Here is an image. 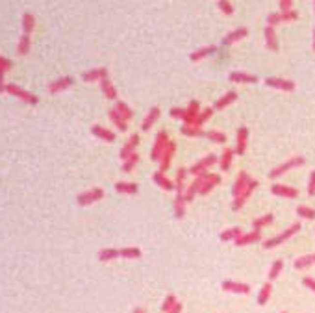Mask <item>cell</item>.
I'll return each instance as SVG.
<instances>
[{
	"label": "cell",
	"mask_w": 315,
	"mask_h": 313,
	"mask_svg": "<svg viewBox=\"0 0 315 313\" xmlns=\"http://www.w3.org/2000/svg\"><path fill=\"white\" fill-rule=\"evenodd\" d=\"M6 93H9L11 96L19 98V100H23L25 104H28V106H37V104H39V96H37V95L26 91V89H23L21 85H17V84L6 85Z\"/></svg>",
	"instance_id": "obj_1"
},
{
	"label": "cell",
	"mask_w": 315,
	"mask_h": 313,
	"mask_svg": "<svg viewBox=\"0 0 315 313\" xmlns=\"http://www.w3.org/2000/svg\"><path fill=\"white\" fill-rule=\"evenodd\" d=\"M300 232V222H293L289 228H286L282 232V234H278V236L271 237V239H265L263 241V248H274V246L282 245L284 241H288V239H291V237L295 236V234H299Z\"/></svg>",
	"instance_id": "obj_2"
},
{
	"label": "cell",
	"mask_w": 315,
	"mask_h": 313,
	"mask_svg": "<svg viewBox=\"0 0 315 313\" xmlns=\"http://www.w3.org/2000/svg\"><path fill=\"white\" fill-rule=\"evenodd\" d=\"M167 144H169V134H167L165 130H159L156 136V141H154V146H152V150H150V160L152 161L161 160V156L165 152Z\"/></svg>",
	"instance_id": "obj_3"
},
{
	"label": "cell",
	"mask_w": 315,
	"mask_h": 313,
	"mask_svg": "<svg viewBox=\"0 0 315 313\" xmlns=\"http://www.w3.org/2000/svg\"><path fill=\"white\" fill-rule=\"evenodd\" d=\"M306 163V160L302 158V156H297V158H291V160L284 161V163H280L278 167H274L271 172H269V178H273V180H276V178H280L284 174V172H288V170L295 169V167H300V165H304Z\"/></svg>",
	"instance_id": "obj_4"
},
{
	"label": "cell",
	"mask_w": 315,
	"mask_h": 313,
	"mask_svg": "<svg viewBox=\"0 0 315 313\" xmlns=\"http://www.w3.org/2000/svg\"><path fill=\"white\" fill-rule=\"evenodd\" d=\"M215 163H219V160H217L215 154H210V156H206V158H202L200 161H197V163H193L189 167V174H193V176H202V174H206L208 169L211 167V165H215Z\"/></svg>",
	"instance_id": "obj_5"
},
{
	"label": "cell",
	"mask_w": 315,
	"mask_h": 313,
	"mask_svg": "<svg viewBox=\"0 0 315 313\" xmlns=\"http://www.w3.org/2000/svg\"><path fill=\"white\" fill-rule=\"evenodd\" d=\"M102 198H104V189L102 187H93L89 191L80 193V195L76 196V204L78 206H91V204L99 202Z\"/></svg>",
	"instance_id": "obj_6"
},
{
	"label": "cell",
	"mask_w": 315,
	"mask_h": 313,
	"mask_svg": "<svg viewBox=\"0 0 315 313\" xmlns=\"http://www.w3.org/2000/svg\"><path fill=\"white\" fill-rule=\"evenodd\" d=\"M265 85L273 87V89H278V91H286V93H291L297 89V84L293 80H286V78H278V76H271L265 78Z\"/></svg>",
	"instance_id": "obj_7"
},
{
	"label": "cell",
	"mask_w": 315,
	"mask_h": 313,
	"mask_svg": "<svg viewBox=\"0 0 315 313\" xmlns=\"http://www.w3.org/2000/svg\"><path fill=\"white\" fill-rule=\"evenodd\" d=\"M247 35H249V28H247V26L236 28V30H232L230 34H226L223 39H221V47H230V45H234V43L245 39Z\"/></svg>",
	"instance_id": "obj_8"
},
{
	"label": "cell",
	"mask_w": 315,
	"mask_h": 313,
	"mask_svg": "<svg viewBox=\"0 0 315 313\" xmlns=\"http://www.w3.org/2000/svg\"><path fill=\"white\" fill-rule=\"evenodd\" d=\"M73 84H75V78L73 76H61V78H58V80H54V82H50L49 93L58 95V93H61V91H67Z\"/></svg>",
	"instance_id": "obj_9"
},
{
	"label": "cell",
	"mask_w": 315,
	"mask_h": 313,
	"mask_svg": "<svg viewBox=\"0 0 315 313\" xmlns=\"http://www.w3.org/2000/svg\"><path fill=\"white\" fill-rule=\"evenodd\" d=\"M221 288L228 293H236V295H249L250 293L249 284H241V282H234V280H224Z\"/></svg>",
	"instance_id": "obj_10"
},
{
	"label": "cell",
	"mask_w": 315,
	"mask_h": 313,
	"mask_svg": "<svg viewBox=\"0 0 315 313\" xmlns=\"http://www.w3.org/2000/svg\"><path fill=\"white\" fill-rule=\"evenodd\" d=\"M104 78H109V72L106 67H97L91 71H85L82 74L83 82H102Z\"/></svg>",
	"instance_id": "obj_11"
},
{
	"label": "cell",
	"mask_w": 315,
	"mask_h": 313,
	"mask_svg": "<svg viewBox=\"0 0 315 313\" xmlns=\"http://www.w3.org/2000/svg\"><path fill=\"white\" fill-rule=\"evenodd\" d=\"M249 184H250V176H249V172H239V176H237V180H236V184H234V187H232V195H234V198H237V196H241L243 193H245V189L249 187Z\"/></svg>",
	"instance_id": "obj_12"
},
{
	"label": "cell",
	"mask_w": 315,
	"mask_h": 313,
	"mask_svg": "<svg viewBox=\"0 0 315 313\" xmlns=\"http://www.w3.org/2000/svg\"><path fill=\"white\" fill-rule=\"evenodd\" d=\"M263 37H265V47L271 52H278L280 50V43H278V37H276V32H274L273 26H265L263 28Z\"/></svg>",
	"instance_id": "obj_13"
},
{
	"label": "cell",
	"mask_w": 315,
	"mask_h": 313,
	"mask_svg": "<svg viewBox=\"0 0 315 313\" xmlns=\"http://www.w3.org/2000/svg\"><path fill=\"white\" fill-rule=\"evenodd\" d=\"M271 191H273V195L284 196V198H297V196H299V189L289 186H282V184H273V186H271Z\"/></svg>",
	"instance_id": "obj_14"
},
{
	"label": "cell",
	"mask_w": 315,
	"mask_h": 313,
	"mask_svg": "<svg viewBox=\"0 0 315 313\" xmlns=\"http://www.w3.org/2000/svg\"><path fill=\"white\" fill-rule=\"evenodd\" d=\"M228 78H230V82H234V84H256L258 82L256 74L243 72V71H232Z\"/></svg>",
	"instance_id": "obj_15"
},
{
	"label": "cell",
	"mask_w": 315,
	"mask_h": 313,
	"mask_svg": "<svg viewBox=\"0 0 315 313\" xmlns=\"http://www.w3.org/2000/svg\"><path fill=\"white\" fill-rule=\"evenodd\" d=\"M200 115V104L199 100H191L189 106L185 108V119H184V124H195L197 119Z\"/></svg>",
	"instance_id": "obj_16"
},
{
	"label": "cell",
	"mask_w": 315,
	"mask_h": 313,
	"mask_svg": "<svg viewBox=\"0 0 315 313\" xmlns=\"http://www.w3.org/2000/svg\"><path fill=\"white\" fill-rule=\"evenodd\" d=\"M137 144H139V136L137 134H133L128 141H126V144L121 148V152H119V156H121V160L125 161L128 160L132 154H135V148H137Z\"/></svg>",
	"instance_id": "obj_17"
},
{
	"label": "cell",
	"mask_w": 315,
	"mask_h": 313,
	"mask_svg": "<svg viewBox=\"0 0 315 313\" xmlns=\"http://www.w3.org/2000/svg\"><path fill=\"white\" fill-rule=\"evenodd\" d=\"M258 241H262V234H260V230H252V232H243V236L237 237L234 243L237 246H247V245H252V243H258Z\"/></svg>",
	"instance_id": "obj_18"
},
{
	"label": "cell",
	"mask_w": 315,
	"mask_h": 313,
	"mask_svg": "<svg viewBox=\"0 0 315 313\" xmlns=\"http://www.w3.org/2000/svg\"><path fill=\"white\" fill-rule=\"evenodd\" d=\"M174 152H176V143H174V141H169L165 152H163V156H161V160L158 161V163H159V170H161V172H165V170L169 169V165H171V160H173Z\"/></svg>",
	"instance_id": "obj_19"
},
{
	"label": "cell",
	"mask_w": 315,
	"mask_h": 313,
	"mask_svg": "<svg viewBox=\"0 0 315 313\" xmlns=\"http://www.w3.org/2000/svg\"><path fill=\"white\" fill-rule=\"evenodd\" d=\"M247 141H249V128L241 126L237 130V141H236V154H245L247 150Z\"/></svg>",
	"instance_id": "obj_20"
},
{
	"label": "cell",
	"mask_w": 315,
	"mask_h": 313,
	"mask_svg": "<svg viewBox=\"0 0 315 313\" xmlns=\"http://www.w3.org/2000/svg\"><path fill=\"white\" fill-rule=\"evenodd\" d=\"M91 134H93L95 137H99V139H102V141H106V143H113V141H115V134H113L111 130H108V128L99 126V124H95V126H91Z\"/></svg>",
	"instance_id": "obj_21"
},
{
	"label": "cell",
	"mask_w": 315,
	"mask_h": 313,
	"mask_svg": "<svg viewBox=\"0 0 315 313\" xmlns=\"http://www.w3.org/2000/svg\"><path fill=\"white\" fill-rule=\"evenodd\" d=\"M215 52H217L215 45H208V47H202V48H199V50L191 52L189 59L191 61H202V59L208 58V56H213Z\"/></svg>",
	"instance_id": "obj_22"
},
{
	"label": "cell",
	"mask_w": 315,
	"mask_h": 313,
	"mask_svg": "<svg viewBox=\"0 0 315 313\" xmlns=\"http://www.w3.org/2000/svg\"><path fill=\"white\" fill-rule=\"evenodd\" d=\"M219 184H221V176H219V174H211V172H208L206 180H204V184H202V187H200V195H208V193H210L215 186H219Z\"/></svg>",
	"instance_id": "obj_23"
},
{
	"label": "cell",
	"mask_w": 315,
	"mask_h": 313,
	"mask_svg": "<svg viewBox=\"0 0 315 313\" xmlns=\"http://www.w3.org/2000/svg\"><path fill=\"white\" fill-rule=\"evenodd\" d=\"M237 100V93L236 91H226V93L215 102V106H213V110H224V108H228L230 104Z\"/></svg>",
	"instance_id": "obj_24"
},
{
	"label": "cell",
	"mask_w": 315,
	"mask_h": 313,
	"mask_svg": "<svg viewBox=\"0 0 315 313\" xmlns=\"http://www.w3.org/2000/svg\"><path fill=\"white\" fill-rule=\"evenodd\" d=\"M159 113H161V110H159L158 106L150 108V111L147 113V117H145V120H143V124H141L143 132H149L150 128H152V124H154L158 119H159Z\"/></svg>",
	"instance_id": "obj_25"
},
{
	"label": "cell",
	"mask_w": 315,
	"mask_h": 313,
	"mask_svg": "<svg viewBox=\"0 0 315 313\" xmlns=\"http://www.w3.org/2000/svg\"><path fill=\"white\" fill-rule=\"evenodd\" d=\"M100 89H102V93H104V96L108 100H117V87L113 85V82L109 78H104L100 82Z\"/></svg>",
	"instance_id": "obj_26"
},
{
	"label": "cell",
	"mask_w": 315,
	"mask_h": 313,
	"mask_svg": "<svg viewBox=\"0 0 315 313\" xmlns=\"http://www.w3.org/2000/svg\"><path fill=\"white\" fill-rule=\"evenodd\" d=\"M115 191L121 193V195H137L139 187H137V184H133V182H117Z\"/></svg>",
	"instance_id": "obj_27"
},
{
	"label": "cell",
	"mask_w": 315,
	"mask_h": 313,
	"mask_svg": "<svg viewBox=\"0 0 315 313\" xmlns=\"http://www.w3.org/2000/svg\"><path fill=\"white\" fill-rule=\"evenodd\" d=\"M109 120L115 124L117 130H121V132H126V130H128V120H125L123 115H121L115 108H111V110H109Z\"/></svg>",
	"instance_id": "obj_28"
},
{
	"label": "cell",
	"mask_w": 315,
	"mask_h": 313,
	"mask_svg": "<svg viewBox=\"0 0 315 313\" xmlns=\"http://www.w3.org/2000/svg\"><path fill=\"white\" fill-rule=\"evenodd\" d=\"M117 258H121V248H102L99 252V260L102 263H108Z\"/></svg>",
	"instance_id": "obj_29"
},
{
	"label": "cell",
	"mask_w": 315,
	"mask_h": 313,
	"mask_svg": "<svg viewBox=\"0 0 315 313\" xmlns=\"http://www.w3.org/2000/svg\"><path fill=\"white\" fill-rule=\"evenodd\" d=\"M154 182H156V186H159L161 189H165V191H173L174 189V184L161 170H156V172H154Z\"/></svg>",
	"instance_id": "obj_30"
},
{
	"label": "cell",
	"mask_w": 315,
	"mask_h": 313,
	"mask_svg": "<svg viewBox=\"0 0 315 313\" xmlns=\"http://www.w3.org/2000/svg\"><path fill=\"white\" fill-rule=\"evenodd\" d=\"M180 132H182L184 136H187V137H202V136H206V132L202 130V126H197V124H184V126L180 128Z\"/></svg>",
	"instance_id": "obj_31"
},
{
	"label": "cell",
	"mask_w": 315,
	"mask_h": 313,
	"mask_svg": "<svg viewBox=\"0 0 315 313\" xmlns=\"http://www.w3.org/2000/svg\"><path fill=\"white\" fill-rule=\"evenodd\" d=\"M30 48H32V39H30V35L23 34L19 43H17V54L19 56H26L30 52Z\"/></svg>",
	"instance_id": "obj_32"
},
{
	"label": "cell",
	"mask_w": 315,
	"mask_h": 313,
	"mask_svg": "<svg viewBox=\"0 0 315 313\" xmlns=\"http://www.w3.org/2000/svg\"><path fill=\"white\" fill-rule=\"evenodd\" d=\"M234 156H236V150H232V148H224L223 156H221V160H219V167H221V170H228L232 167Z\"/></svg>",
	"instance_id": "obj_33"
},
{
	"label": "cell",
	"mask_w": 315,
	"mask_h": 313,
	"mask_svg": "<svg viewBox=\"0 0 315 313\" xmlns=\"http://www.w3.org/2000/svg\"><path fill=\"white\" fill-rule=\"evenodd\" d=\"M185 196L184 195H176L174 198V217L176 219H184V215H185Z\"/></svg>",
	"instance_id": "obj_34"
},
{
	"label": "cell",
	"mask_w": 315,
	"mask_h": 313,
	"mask_svg": "<svg viewBox=\"0 0 315 313\" xmlns=\"http://www.w3.org/2000/svg\"><path fill=\"white\" fill-rule=\"evenodd\" d=\"M271 293H273V286H271V282H267L262 286L260 289V295H258V304L260 306H265L269 302V298H271Z\"/></svg>",
	"instance_id": "obj_35"
},
{
	"label": "cell",
	"mask_w": 315,
	"mask_h": 313,
	"mask_svg": "<svg viewBox=\"0 0 315 313\" xmlns=\"http://www.w3.org/2000/svg\"><path fill=\"white\" fill-rule=\"evenodd\" d=\"M315 263V254H306V256H300V258H297L295 260V263H293V267L295 269H308V267H312Z\"/></svg>",
	"instance_id": "obj_36"
},
{
	"label": "cell",
	"mask_w": 315,
	"mask_h": 313,
	"mask_svg": "<svg viewBox=\"0 0 315 313\" xmlns=\"http://www.w3.org/2000/svg\"><path fill=\"white\" fill-rule=\"evenodd\" d=\"M21 24H23V34L30 35L33 32V28H35V17L32 13H25L23 19H21Z\"/></svg>",
	"instance_id": "obj_37"
},
{
	"label": "cell",
	"mask_w": 315,
	"mask_h": 313,
	"mask_svg": "<svg viewBox=\"0 0 315 313\" xmlns=\"http://www.w3.org/2000/svg\"><path fill=\"white\" fill-rule=\"evenodd\" d=\"M241 236H243V230H241L239 226H234V228L224 230L219 237H221V241H236V239Z\"/></svg>",
	"instance_id": "obj_38"
},
{
	"label": "cell",
	"mask_w": 315,
	"mask_h": 313,
	"mask_svg": "<svg viewBox=\"0 0 315 313\" xmlns=\"http://www.w3.org/2000/svg\"><path fill=\"white\" fill-rule=\"evenodd\" d=\"M121 258H125V260H137V258H141V248H137V246H125V248H121Z\"/></svg>",
	"instance_id": "obj_39"
},
{
	"label": "cell",
	"mask_w": 315,
	"mask_h": 313,
	"mask_svg": "<svg viewBox=\"0 0 315 313\" xmlns=\"http://www.w3.org/2000/svg\"><path fill=\"white\" fill-rule=\"evenodd\" d=\"M273 213H267V215H262V217H258V219L252 220V228L254 230H262L263 226H269L271 222H273Z\"/></svg>",
	"instance_id": "obj_40"
},
{
	"label": "cell",
	"mask_w": 315,
	"mask_h": 313,
	"mask_svg": "<svg viewBox=\"0 0 315 313\" xmlns=\"http://www.w3.org/2000/svg\"><path fill=\"white\" fill-rule=\"evenodd\" d=\"M282 269H284V262H282V260H276V262L271 265L269 272H267V278H269V282H273V280L278 278V276H280V272H282Z\"/></svg>",
	"instance_id": "obj_41"
},
{
	"label": "cell",
	"mask_w": 315,
	"mask_h": 313,
	"mask_svg": "<svg viewBox=\"0 0 315 313\" xmlns=\"http://www.w3.org/2000/svg\"><path fill=\"white\" fill-rule=\"evenodd\" d=\"M115 110L123 115V119L125 120H130V119L133 117V111L130 110V106L128 104H125V102H121V100H117L115 102Z\"/></svg>",
	"instance_id": "obj_42"
},
{
	"label": "cell",
	"mask_w": 315,
	"mask_h": 313,
	"mask_svg": "<svg viewBox=\"0 0 315 313\" xmlns=\"http://www.w3.org/2000/svg\"><path fill=\"white\" fill-rule=\"evenodd\" d=\"M206 137L210 141H213V143H217V144L226 143V136H224L223 132H219V130H210V132H206Z\"/></svg>",
	"instance_id": "obj_43"
},
{
	"label": "cell",
	"mask_w": 315,
	"mask_h": 313,
	"mask_svg": "<svg viewBox=\"0 0 315 313\" xmlns=\"http://www.w3.org/2000/svg\"><path fill=\"white\" fill-rule=\"evenodd\" d=\"M137 163H139V156H137V152H135V154H132L128 160L123 161V170H125V172H132V170L135 169V165H137Z\"/></svg>",
	"instance_id": "obj_44"
},
{
	"label": "cell",
	"mask_w": 315,
	"mask_h": 313,
	"mask_svg": "<svg viewBox=\"0 0 315 313\" xmlns=\"http://www.w3.org/2000/svg\"><path fill=\"white\" fill-rule=\"evenodd\" d=\"M297 215H299L300 219L314 220L315 219V210L308 208V206H299V208H297Z\"/></svg>",
	"instance_id": "obj_45"
},
{
	"label": "cell",
	"mask_w": 315,
	"mask_h": 313,
	"mask_svg": "<svg viewBox=\"0 0 315 313\" xmlns=\"http://www.w3.org/2000/svg\"><path fill=\"white\" fill-rule=\"evenodd\" d=\"M176 304H178V300H176V296H174V295L165 296V300H163V304H161V312H163V313H169Z\"/></svg>",
	"instance_id": "obj_46"
},
{
	"label": "cell",
	"mask_w": 315,
	"mask_h": 313,
	"mask_svg": "<svg viewBox=\"0 0 315 313\" xmlns=\"http://www.w3.org/2000/svg\"><path fill=\"white\" fill-rule=\"evenodd\" d=\"M217 6H219V9L223 11L224 15H228V17L234 15V6H232V2H230V0H219V2H217Z\"/></svg>",
	"instance_id": "obj_47"
},
{
	"label": "cell",
	"mask_w": 315,
	"mask_h": 313,
	"mask_svg": "<svg viewBox=\"0 0 315 313\" xmlns=\"http://www.w3.org/2000/svg\"><path fill=\"white\" fill-rule=\"evenodd\" d=\"M213 111H215L213 108H206L204 111H200V115H199V119H197V122H195V124H197V126H202V124L206 122L208 119H211Z\"/></svg>",
	"instance_id": "obj_48"
},
{
	"label": "cell",
	"mask_w": 315,
	"mask_h": 313,
	"mask_svg": "<svg viewBox=\"0 0 315 313\" xmlns=\"http://www.w3.org/2000/svg\"><path fill=\"white\" fill-rule=\"evenodd\" d=\"M282 23V13L280 11H276V13H269V17H267V26H278Z\"/></svg>",
	"instance_id": "obj_49"
},
{
	"label": "cell",
	"mask_w": 315,
	"mask_h": 313,
	"mask_svg": "<svg viewBox=\"0 0 315 313\" xmlns=\"http://www.w3.org/2000/svg\"><path fill=\"white\" fill-rule=\"evenodd\" d=\"M280 13H282V23H293V21L299 19V11H295V9H291V11H280Z\"/></svg>",
	"instance_id": "obj_50"
},
{
	"label": "cell",
	"mask_w": 315,
	"mask_h": 313,
	"mask_svg": "<svg viewBox=\"0 0 315 313\" xmlns=\"http://www.w3.org/2000/svg\"><path fill=\"white\" fill-rule=\"evenodd\" d=\"M256 187H258V182H256V180H250V184H249V187L245 189V193H243L241 196H237V198H243V200L247 202V200H249V196L252 195V193H254V189H256Z\"/></svg>",
	"instance_id": "obj_51"
},
{
	"label": "cell",
	"mask_w": 315,
	"mask_h": 313,
	"mask_svg": "<svg viewBox=\"0 0 315 313\" xmlns=\"http://www.w3.org/2000/svg\"><path fill=\"white\" fill-rule=\"evenodd\" d=\"M187 174H189V169H178V172H176V182H174V186H180V184H184Z\"/></svg>",
	"instance_id": "obj_52"
},
{
	"label": "cell",
	"mask_w": 315,
	"mask_h": 313,
	"mask_svg": "<svg viewBox=\"0 0 315 313\" xmlns=\"http://www.w3.org/2000/svg\"><path fill=\"white\" fill-rule=\"evenodd\" d=\"M308 195L315 196V170L310 172V180H308Z\"/></svg>",
	"instance_id": "obj_53"
},
{
	"label": "cell",
	"mask_w": 315,
	"mask_h": 313,
	"mask_svg": "<svg viewBox=\"0 0 315 313\" xmlns=\"http://www.w3.org/2000/svg\"><path fill=\"white\" fill-rule=\"evenodd\" d=\"M171 117L173 119H180V120H184L185 119V110L184 108H171Z\"/></svg>",
	"instance_id": "obj_54"
},
{
	"label": "cell",
	"mask_w": 315,
	"mask_h": 313,
	"mask_svg": "<svg viewBox=\"0 0 315 313\" xmlns=\"http://www.w3.org/2000/svg\"><path fill=\"white\" fill-rule=\"evenodd\" d=\"M11 67H13V61L8 58H4V56H0V71H6V72H8Z\"/></svg>",
	"instance_id": "obj_55"
},
{
	"label": "cell",
	"mask_w": 315,
	"mask_h": 313,
	"mask_svg": "<svg viewBox=\"0 0 315 313\" xmlns=\"http://www.w3.org/2000/svg\"><path fill=\"white\" fill-rule=\"evenodd\" d=\"M293 9V0H280V11H291Z\"/></svg>",
	"instance_id": "obj_56"
},
{
	"label": "cell",
	"mask_w": 315,
	"mask_h": 313,
	"mask_svg": "<svg viewBox=\"0 0 315 313\" xmlns=\"http://www.w3.org/2000/svg\"><path fill=\"white\" fill-rule=\"evenodd\" d=\"M302 284H304V286H306L310 291H314V293H315V280L312 278V276H306V278L302 280Z\"/></svg>",
	"instance_id": "obj_57"
},
{
	"label": "cell",
	"mask_w": 315,
	"mask_h": 313,
	"mask_svg": "<svg viewBox=\"0 0 315 313\" xmlns=\"http://www.w3.org/2000/svg\"><path fill=\"white\" fill-rule=\"evenodd\" d=\"M4 74H6V71H0V95L6 93V78H4Z\"/></svg>",
	"instance_id": "obj_58"
},
{
	"label": "cell",
	"mask_w": 315,
	"mask_h": 313,
	"mask_svg": "<svg viewBox=\"0 0 315 313\" xmlns=\"http://www.w3.org/2000/svg\"><path fill=\"white\" fill-rule=\"evenodd\" d=\"M169 313H182V304H180V302H178V304L174 306L173 310H171V312Z\"/></svg>",
	"instance_id": "obj_59"
},
{
	"label": "cell",
	"mask_w": 315,
	"mask_h": 313,
	"mask_svg": "<svg viewBox=\"0 0 315 313\" xmlns=\"http://www.w3.org/2000/svg\"><path fill=\"white\" fill-rule=\"evenodd\" d=\"M312 48L315 52V28H314V35H312Z\"/></svg>",
	"instance_id": "obj_60"
},
{
	"label": "cell",
	"mask_w": 315,
	"mask_h": 313,
	"mask_svg": "<svg viewBox=\"0 0 315 313\" xmlns=\"http://www.w3.org/2000/svg\"><path fill=\"white\" fill-rule=\"evenodd\" d=\"M133 313H145V310H143V308H135V310H133Z\"/></svg>",
	"instance_id": "obj_61"
},
{
	"label": "cell",
	"mask_w": 315,
	"mask_h": 313,
	"mask_svg": "<svg viewBox=\"0 0 315 313\" xmlns=\"http://www.w3.org/2000/svg\"><path fill=\"white\" fill-rule=\"evenodd\" d=\"M314 11H315V0H314Z\"/></svg>",
	"instance_id": "obj_62"
},
{
	"label": "cell",
	"mask_w": 315,
	"mask_h": 313,
	"mask_svg": "<svg viewBox=\"0 0 315 313\" xmlns=\"http://www.w3.org/2000/svg\"><path fill=\"white\" fill-rule=\"evenodd\" d=\"M282 313H286V312H282Z\"/></svg>",
	"instance_id": "obj_63"
}]
</instances>
